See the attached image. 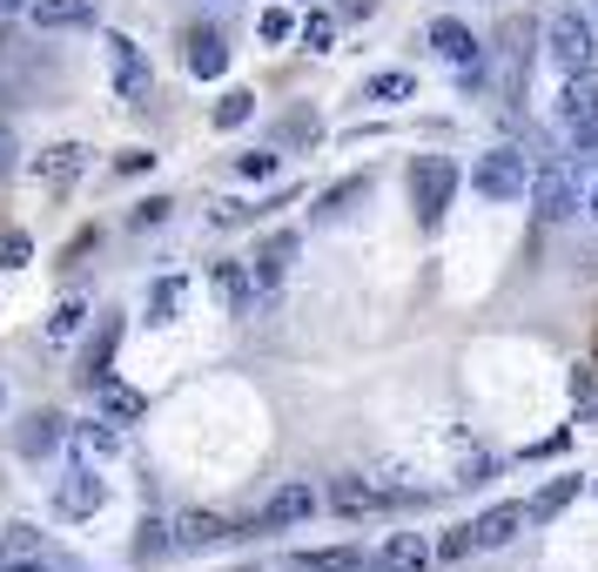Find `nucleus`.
Segmentation results:
<instances>
[{
    "mask_svg": "<svg viewBox=\"0 0 598 572\" xmlns=\"http://www.w3.org/2000/svg\"><path fill=\"white\" fill-rule=\"evenodd\" d=\"M451 189H458V162L451 155H417L410 162V209L423 229H438L451 216Z\"/></svg>",
    "mask_w": 598,
    "mask_h": 572,
    "instance_id": "obj_1",
    "label": "nucleus"
},
{
    "mask_svg": "<svg viewBox=\"0 0 598 572\" xmlns=\"http://www.w3.org/2000/svg\"><path fill=\"white\" fill-rule=\"evenodd\" d=\"M471 183H478V196H484V202H518V196H532V155L504 142V148L478 155Z\"/></svg>",
    "mask_w": 598,
    "mask_h": 572,
    "instance_id": "obj_2",
    "label": "nucleus"
},
{
    "mask_svg": "<svg viewBox=\"0 0 598 572\" xmlns=\"http://www.w3.org/2000/svg\"><path fill=\"white\" fill-rule=\"evenodd\" d=\"M532 202H538V222H565V216L578 209V176H571V155L538 148V169H532Z\"/></svg>",
    "mask_w": 598,
    "mask_h": 572,
    "instance_id": "obj_3",
    "label": "nucleus"
},
{
    "mask_svg": "<svg viewBox=\"0 0 598 572\" xmlns=\"http://www.w3.org/2000/svg\"><path fill=\"white\" fill-rule=\"evenodd\" d=\"M545 48H552V61H558L565 74H578V67H591V48H598V21H591L585 8H565V14L552 21Z\"/></svg>",
    "mask_w": 598,
    "mask_h": 572,
    "instance_id": "obj_4",
    "label": "nucleus"
},
{
    "mask_svg": "<svg viewBox=\"0 0 598 572\" xmlns=\"http://www.w3.org/2000/svg\"><path fill=\"white\" fill-rule=\"evenodd\" d=\"M316 506H323V492H316V485H283V492H276L263 512H255L249 526H235V539H249V532H283V526H303Z\"/></svg>",
    "mask_w": 598,
    "mask_h": 572,
    "instance_id": "obj_5",
    "label": "nucleus"
},
{
    "mask_svg": "<svg viewBox=\"0 0 598 572\" xmlns=\"http://www.w3.org/2000/svg\"><path fill=\"white\" fill-rule=\"evenodd\" d=\"M108 74H115V95H122L128 108L148 102V81H155V74H148V54H141L128 34H108Z\"/></svg>",
    "mask_w": 598,
    "mask_h": 572,
    "instance_id": "obj_6",
    "label": "nucleus"
},
{
    "mask_svg": "<svg viewBox=\"0 0 598 572\" xmlns=\"http://www.w3.org/2000/svg\"><path fill=\"white\" fill-rule=\"evenodd\" d=\"M558 115H565L571 142H578V135H598V67H578V74H565Z\"/></svg>",
    "mask_w": 598,
    "mask_h": 572,
    "instance_id": "obj_7",
    "label": "nucleus"
},
{
    "mask_svg": "<svg viewBox=\"0 0 598 572\" xmlns=\"http://www.w3.org/2000/svg\"><path fill=\"white\" fill-rule=\"evenodd\" d=\"M48 565V539L41 526L14 519V526H0V572H41Z\"/></svg>",
    "mask_w": 598,
    "mask_h": 572,
    "instance_id": "obj_8",
    "label": "nucleus"
},
{
    "mask_svg": "<svg viewBox=\"0 0 598 572\" xmlns=\"http://www.w3.org/2000/svg\"><path fill=\"white\" fill-rule=\"evenodd\" d=\"M102 499H108V485H102L88 465L67 471V478L54 485V512H61V519H95V512H102Z\"/></svg>",
    "mask_w": 598,
    "mask_h": 572,
    "instance_id": "obj_9",
    "label": "nucleus"
},
{
    "mask_svg": "<svg viewBox=\"0 0 598 572\" xmlns=\"http://www.w3.org/2000/svg\"><path fill=\"white\" fill-rule=\"evenodd\" d=\"M532 526V506L525 499H511V506H491L484 519H471V532H478V552H497V545H511Z\"/></svg>",
    "mask_w": 598,
    "mask_h": 572,
    "instance_id": "obj_10",
    "label": "nucleus"
},
{
    "mask_svg": "<svg viewBox=\"0 0 598 572\" xmlns=\"http://www.w3.org/2000/svg\"><path fill=\"white\" fill-rule=\"evenodd\" d=\"M290 263H296V229H276L263 250L249 257V277H255V290H276L283 277H290Z\"/></svg>",
    "mask_w": 598,
    "mask_h": 572,
    "instance_id": "obj_11",
    "label": "nucleus"
},
{
    "mask_svg": "<svg viewBox=\"0 0 598 572\" xmlns=\"http://www.w3.org/2000/svg\"><path fill=\"white\" fill-rule=\"evenodd\" d=\"M81 169H88V148H81V142H54V148H41V155H34V176H41L48 189L81 183Z\"/></svg>",
    "mask_w": 598,
    "mask_h": 572,
    "instance_id": "obj_12",
    "label": "nucleus"
},
{
    "mask_svg": "<svg viewBox=\"0 0 598 572\" xmlns=\"http://www.w3.org/2000/svg\"><path fill=\"white\" fill-rule=\"evenodd\" d=\"M329 506L344 512V519H370V512L390 506V499H384L377 478H329Z\"/></svg>",
    "mask_w": 598,
    "mask_h": 572,
    "instance_id": "obj_13",
    "label": "nucleus"
},
{
    "mask_svg": "<svg viewBox=\"0 0 598 572\" xmlns=\"http://www.w3.org/2000/svg\"><path fill=\"white\" fill-rule=\"evenodd\" d=\"M222 539H235V526H229L222 512H182V519H176V552H209V545H222Z\"/></svg>",
    "mask_w": 598,
    "mask_h": 572,
    "instance_id": "obj_14",
    "label": "nucleus"
},
{
    "mask_svg": "<svg viewBox=\"0 0 598 572\" xmlns=\"http://www.w3.org/2000/svg\"><path fill=\"white\" fill-rule=\"evenodd\" d=\"M34 28H48V34H61V28H88V21H102V0H34Z\"/></svg>",
    "mask_w": 598,
    "mask_h": 572,
    "instance_id": "obj_15",
    "label": "nucleus"
},
{
    "mask_svg": "<svg viewBox=\"0 0 598 572\" xmlns=\"http://www.w3.org/2000/svg\"><path fill=\"white\" fill-rule=\"evenodd\" d=\"M88 391H95V404H102V418H115V425H135V418L148 412V397H141L135 384H122V377H95Z\"/></svg>",
    "mask_w": 598,
    "mask_h": 572,
    "instance_id": "obj_16",
    "label": "nucleus"
},
{
    "mask_svg": "<svg viewBox=\"0 0 598 572\" xmlns=\"http://www.w3.org/2000/svg\"><path fill=\"white\" fill-rule=\"evenodd\" d=\"M377 559H384V572H431L438 552H431V539H423V532H390Z\"/></svg>",
    "mask_w": 598,
    "mask_h": 572,
    "instance_id": "obj_17",
    "label": "nucleus"
},
{
    "mask_svg": "<svg viewBox=\"0 0 598 572\" xmlns=\"http://www.w3.org/2000/svg\"><path fill=\"white\" fill-rule=\"evenodd\" d=\"M431 48H438L451 67H471V61L484 54V48H478V34H471L464 21H451V14H438V21H431Z\"/></svg>",
    "mask_w": 598,
    "mask_h": 572,
    "instance_id": "obj_18",
    "label": "nucleus"
},
{
    "mask_svg": "<svg viewBox=\"0 0 598 572\" xmlns=\"http://www.w3.org/2000/svg\"><path fill=\"white\" fill-rule=\"evenodd\" d=\"M74 451H81V465H102V458H122V425H115V418H95V425H74Z\"/></svg>",
    "mask_w": 598,
    "mask_h": 572,
    "instance_id": "obj_19",
    "label": "nucleus"
},
{
    "mask_svg": "<svg viewBox=\"0 0 598 572\" xmlns=\"http://www.w3.org/2000/svg\"><path fill=\"white\" fill-rule=\"evenodd\" d=\"M222 67H229V41H222L216 28H196V34H189V74H196V81H216Z\"/></svg>",
    "mask_w": 598,
    "mask_h": 572,
    "instance_id": "obj_20",
    "label": "nucleus"
},
{
    "mask_svg": "<svg viewBox=\"0 0 598 572\" xmlns=\"http://www.w3.org/2000/svg\"><path fill=\"white\" fill-rule=\"evenodd\" d=\"M216 290H222L229 316H249V310H255V277H249V263H216Z\"/></svg>",
    "mask_w": 598,
    "mask_h": 572,
    "instance_id": "obj_21",
    "label": "nucleus"
},
{
    "mask_svg": "<svg viewBox=\"0 0 598 572\" xmlns=\"http://www.w3.org/2000/svg\"><path fill=\"white\" fill-rule=\"evenodd\" d=\"M410 95H417V74H410V67H384V74L364 81V102H377V108H397V102H410Z\"/></svg>",
    "mask_w": 598,
    "mask_h": 572,
    "instance_id": "obj_22",
    "label": "nucleus"
},
{
    "mask_svg": "<svg viewBox=\"0 0 598 572\" xmlns=\"http://www.w3.org/2000/svg\"><path fill=\"white\" fill-rule=\"evenodd\" d=\"M81 323H88V297H61L54 316H48V344H54V351L74 344V337H81Z\"/></svg>",
    "mask_w": 598,
    "mask_h": 572,
    "instance_id": "obj_23",
    "label": "nucleus"
},
{
    "mask_svg": "<svg viewBox=\"0 0 598 572\" xmlns=\"http://www.w3.org/2000/svg\"><path fill=\"white\" fill-rule=\"evenodd\" d=\"M578 492H585V478H552V485H545V492H538V499H525V506H532V526H545V519H558V512H565V506H571Z\"/></svg>",
    "mask_w": 598,
    "mask_h": 572,
    "instance_id": "obj_24",
    "label": "nucleus"
},
{
    "mask_svg": "<svg viewBox=\"0 0 598 572\" xmlns=\"http://www.w3.org/2000/svg\"><path fill=\"white\" fill-rule=\"evenodd\" d=\"M364 559H370L364 545H329V552H303V559H296V572H357Z\"/></svg>",
    "mask_w": 598,
    "mask_h": 572,
    "instance_id": "obj_25",
    "label": "nucleus"
},
{
    "mask_svg": "<svg viewBox=\"0 0 598 572\" xmlns=\"http://www.w3.org/2000/svg\"><path fill=\"white\" fill-rule=\"evenodd\" d=\"M370 189V176H344V183H336L329 196H316V222H336V216H350V202Z\"/></svg>",
    "mask_w": 598,
    "mask_h": 572,
    "instance_id": "obj_26",
    "label": "nucleus"
},
{
    "mask_svg": "<svg viewBox=\"0 0 598 572\" xmlns=\"http://www.w3.org/2000/svg\"><path fill=\"white\" fill-rule=\"evenodd\" d=\"M161 552H176V526H161V519H141L135 526V559H161Z\"/></svg>",
    "mask_w": 598,
    "mask_h": 572,
    "instance_id": "obj_27",
    "label": "nucleus"
},
{
    "mask_svg": "<svg viewBox=\"0 0 598 572\" xmlns=\"http://www.w3.org/2000/svg\"><path fill=\"white\" fill-rule=\"evenodd\" d=\"M182 290H189L182 277H161V283L148 290V323H168V316H176V310H182Z\"/></svg>",
    "mask_w": 598,
    "mask_h": 572,
    "instance_id": "obj_28",
    "label": "nucleus"
},
{
    "mask_svg": "<svg viewBox=\"0 0 598 572\" xmlns=\"http://www.w3.org/2000/svg\"><path fill=\"white\" fill-rule=\"evenodd\" d=\"M249 115H255V95H249V89H229V95L216 102V128H242Z\"/></svg>",
    "mask_w": 598,
    "mask_h": 572,
    "instance_id": "obj_29",
    "label": "nucleus"
},
{
    "mask_svg": "<svg viewBox=\"0 0 598 572\" xmlns=\"http://www.w3.org/2000/svg\"><path fill=\"white\" fill-rule=\"evenodd\" d=\"M54 445H61V418H28L21 451H28V458H41V451H54Z\"/></svg>",
    "mask_w": 598,
    "mask_h": 572,
    "instance_id": "obj_30",
    "label": "nucleus"
},
{
    "mask_svg": "<svg viewBox=\"0 0 598 572\" xmlns=\"http://www.w3.org/2000/svg\"><path fill=\"white\" fill-rule=\"evenodd\" d=\"M235 176H242V183H270V176H276V148H249V155L235 162Z\"/></svg>",
    "mask_w": 598,
    "mask_h": 572,
    "instance_id": "obj_31",
    "label": "nucleus"
},
{
    "mask_svg": "<svg viewBox=\"0 0 598 572\" xmlns=\"http://www.w3.org/2000/svg\"><path fill=\"white\" fill-rule=\"evenodd\" d=\"M34 257V236L28 229H8V236H0V270H21Z\"/></svg>",
    "mask_w": 598,
    "mask_h": 572,
    "instance_id": "obj_32",
    "label": "nucleus"
},
{
    "mask_svg": "<svg viewBox=\"0 0 598 572\" xmlns=\"http://www.w3.org/2000/svg\"><path fill=\"white\" fill-rule=\"evenodd\" d=\"M296 34H303V48H310V54H329V41H336V21H329V14H310Z\"/></svg>",
    "mask_w": 598,
    "mask_h": 572,
    "instance_id": "obj_33",
    "label": "nucleus"
},
{
    "mask_svg": "<svg viewBox=\"0 0 598 572\" xmlns=\"http://www.w3.org/2000/svg\"><path fill=\"white\" fill-rule=\"evenodd\" d=\"M168 196H148V202H135V216H128V229H155V222H168Z\"/></svg>",
    "mask_w": 598,
    "mask_h": 572,
    "instance_id": "obj_34",
    "label": "nucleus"
},
{
    "mask_svg": "<svg viewBox=\"0 0 598 572\" xmlns=\"http://www.w3.org/2000/svg\"><path fill=\"white\" fill-rule=\"evenodd\" d=\"M464 552H478V532H471V526H451V532L438 539V559H464Z\"/></svg>",
    "mask_w": 598,
    "mask_h": 572,
    "instance_id": "obj_35",
    "label": "nucleus"
},
{
    "mask_svg": "<svg viewBox=\"0 0 598 572\" xmlns=\"http://www.w3.org/2000/svg\"><path fill=\"white\" fill-rule=\"evenodd\" d=\"M255 34H263V41H290V34H296V21H290V8H270L263 21H255Z\"/></svg>",
    "mask_w": 598,
    "mask_h": 572,
    "instance_id": "obj_36",
    "label": "nucleus"
},
{
    "mask_svg": "<svg viewBox=\"0 0 598 572\" xmlns=\"http://www.w3.org/2000/svg\"><path fill=\"white\" fill-rule=\"evenodd\" d=\"M115 169H122V176H148V169H155V155H148V148H122V155H115Z\"/></svg>",
    "mask_w": 598,
    "mask_h": 572,
    "instance_id": "obj_37",
    "label": "nucleus"
},
{
    "mask_svg": "<svg viewBox=\"0 0 598 572\" xmlns=\"http://www.w3.org/2000/svg\"><path fill=\"white\" fill-rule=\"evenodd\" d=\"M14 162H21V148H14V128H8V122H0V183H8V176H14Z\"/></svg>",
    "mask_w": 598,
    "mask_h": 572,
    "instance_id": "obj_38",
    "label": "nucleus"
},
{
    "mask_svg": "<svg viewBox=\"0 0 598 572\" xmlns=\"http://www.w3.org/2000/svg\"><path fill=\"white\" fill-rule=\"evenodd\" d=\"M14 8H34V0H0V14H14Z\"/></svg>",
    "mask_w": 598,
    "mask_h": 572,
    "instance_id": "obj_39",
    "label": "nucleus"
},
{
    "mask_svg": "<svg viewBox=\"0 0 598 572\" xmlns=\"http://www.w3.org/2000/svg\"><path fill=\"white\" fill-rule=\"evenodd\" d=\"M585 14H591V21H598V0H585Z\"/></svg>",
    "mask_w": 598,
    "mask_h": 572,
    "instance_id": "obj_40",
    "label": "nucleus"
},
{
    "mask_svg": "<svg viewBox=\"0 0 598 572\" xmlns=\"http://www.w3.org/2000/svg\"><path fill=\"white\" fill-rule=\"evenodd\" d=\"M591 357H598V344H591Z\"/></svg>",
    "mask_w": 598,
    "mask_h": 572,
    "instance_id": "obj_41",
    "label": "nucleus"
}]
</instances>
